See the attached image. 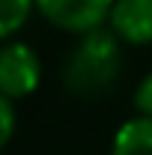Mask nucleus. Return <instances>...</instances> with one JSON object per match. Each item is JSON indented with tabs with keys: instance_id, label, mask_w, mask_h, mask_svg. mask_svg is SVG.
<instances>
[{
	"instance_id": "f257e3e1",
	"label": "nucleus",
	"mask_w": 152,
	"mask_h": 155,
	"mask_svg": "<svg viewBox=\"0 0 152 155\" xmlns=\"http://www.w3.org/2000/svg\"><path fill=\"white\" fill-rule=\"evenodd\" d=\"M119 66H122L119 39L111 33V27H98L81 36L78 48L69 51L63 63V87L78 98H95L104 90H111Z\"/></svg>"
},
{
	"instance_id": "f03ea898",
	"label": "nucleus",
	"mask_w": 152,
	"mask_h": 155,
	"mask_svg": "<svg viewBox=\"0 0 152 155\" xmlns=\"http://www.w3.org/2000/svg\"><path fill=\"white\" fill-rule=\"evenodd\" d=\"M114 3L116 0H36V9L57 30L87 36L107 24Z\"/></svg>"
},
{
	"instance_id": "7ed1b4c3",
	"label": "nucleus",
	"mask_w": 152,
	"mask_h": 155,
	"mask_svg": "<svg viewBox=\"0 0 152 155\" xmlns=\"http://www.w3.org/2000/svg\"><path fill=\"white\" fill-rule=\"evenodd\" d=\"M42 63L39 54L27 42H6L0 51V96L3 98H27L39 87Z\"/></svg>"
},
{
	"instance_id": "20e7f679",
	"label": "nucleus",
	"mask_w": 152,
	"mask_h": 155,
	"mask_svg": "<svg viewBox=\"0 0 152 155\" xmlns=\"http://www.w3.org/2000/svg\"><path fill=\"white\" fill-rule=\"evenodd\" d=\"M107 27L119 42L152 45V0H116Z\"/></svg>"
},
{
	"instance_id": "39448f33",
	"label": "nucleus",
	"mask_w": 152,
	"mask_h": 155,
	"mask_svg": "<svg viewBox=\"0 0 152 155\" xmlns=\"http://www.w3.org/2000/svg\"><path fill=\"white\" fill-rule=\"evenodd\" d=\"M111 155H152V119L131 116L114 134Z\"/></svg>"
},
{
	"instance_id": "423d86ee",
	"label": "nucleus",
	"mask_w": 152,
	"mask_h": 155,
	"mask_svg": "<svg viewBox=\"0 0 152 155\" xmlns=\"http://www.w3.org/2000/svg\"><path fill=\"white\" fill-rule=\"evenodd\" d=\"M33 9H36V0H0V36H3V42H12V36L27 24Z\"/></svg>"
},
{
	"instance_id": "0eeeda50",
	"label": "nucleus",
	"mask_w": 152,
	"mask_h": 155,
	"mask_svg": "<svg viewBox=\"0 0 152 155\" xmlns=\"http://www.w3.org/2000/svg\"><path fill=\"white\" fill-rule=\"evenodd\" d=\"M134 110H137V116L152 119V72L143 75V81L134 87Z\"/></svg>"
},
{
	"instance_id": "6e6552de",
	"label": "nucleus",
	"mask_w": 152,
	"mask_h": 155,
	"mask_svg": "<svg viewBox=\"0 0 152 155\" xmlns=\"http://www.w3.org/2000/svg\"><path fill=\"white\" fill-rule=\"evenodd\" d=\"M15 131V101L0 96V143L6 146Z\"/></svg>"
}]
</instances>
